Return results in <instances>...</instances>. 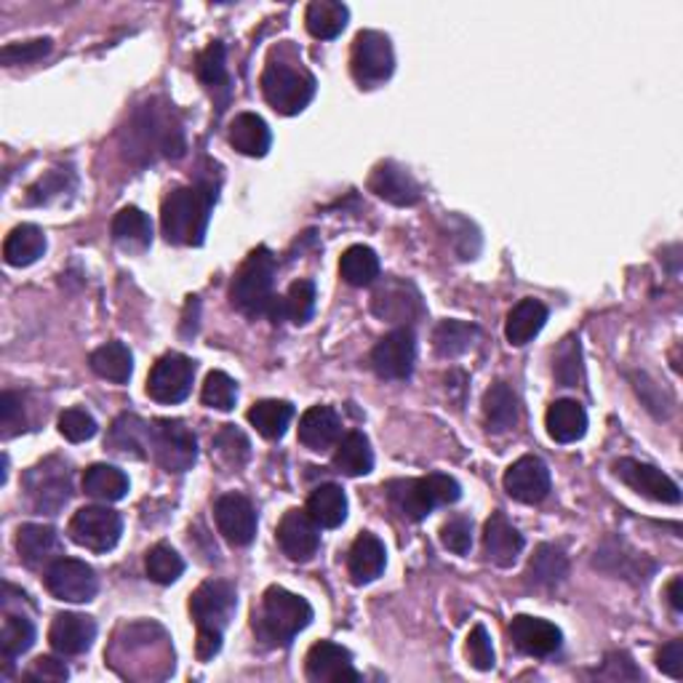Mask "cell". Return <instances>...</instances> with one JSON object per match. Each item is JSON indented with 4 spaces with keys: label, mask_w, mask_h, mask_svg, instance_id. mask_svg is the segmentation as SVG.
<instances>
[{
    "label": "cell",
    "mask_w": 683,
    "mask_h": 683,
    "mask_svg": "<svg viewBox=\"0 0 683 683\" xmlns=\"http://www.w3.org/2000/svg\"><path fill=\"white\" fill-rule=\"evenodd\" d=\"M510 638H513L515 649L528 657H550L564 644V633L556 625L539 617H528V614H519L510 623Z\"/></svg>",
    "instance_id": "20"
},
{
    "label": "cell",
    "mask_w": 683,
    "mask_h": 683,
    "mask_svg": "<svg viewBox=\"0 0 683 683\" xmlns=\"http://www.w3.org/2000/svg\"><path fill=\"white\" fill-rule=\"evenodd\" d=\"M390 504L409 521H422L433 513L435 504L433 491H430L428 478H409V481H392L387 486Z\"/></svg>",
    "instance_id": "26"
},
{
    "label": "cell",
    "mask_w": 683,
    "mask_h": 683,
    "mask_svg": "<svg viewBox=\"0 0 683 683\" xmlns=\"http://www.w3.org/2000/svg\"><path fill=\"white\" fill-rule=\"evenodd\" d=\"M483 553L491 564L500 569H510L523 553V534L504 513H491L483 526Z\"/></svg>",
    "instance_id": "22"
},
{
    "label": "cell",
    "mask_w": 683,
    "mask_h": 683,
    "mask_svg": "<svg viewBox=\"0 0 683 683\" xmlns=\"http://www.w3.org/2000/svg\"><path fill=\"white\" fill-rule=\"evenodd\" d=\"M312 623V606L301 595L288 593L286 588L264 590L260 612L254 614V630L264 644L288 646Z\"/></svg>",
    "instance_id": "4"
},
{
    "label": "cell",
    "mask_w": 683,
    "mask_h": 683,
    "mask_svg": "<svg viewBox=\"0 0 683 683\" xmlns=\"http://www.w3.org/2000/svg\"><path fill=\"white\" fill-rule=\"evenodd\" d=\"M350 70L353 78L366 89L385 83L396 70V54L392 43L385 33L377 30H361L353 41V54H350Z\"/></svg>",
    "instance_id": "6"
},
{
    "label": "cell",
    "mask_w": 683,
    "mask_h": 683,
    "mask_svg": "<svg viewBox=\"0 0 683 683\" xmlns=\"http://www.w3.org/2000/svg\"><path fill=\"white\" fill-rule=\"evenodd\" d=\"M67 675H70V673H67L65 662L54 660V657H38V660H35L27 668L24 679H27V681H52V683H57V681H67Z\"/></svg>",
    "instance_id": "55"
},
{
    "label": "cell",
    "mask_w": 683,
    "mask_h": 683,
    "mask_svg": "<svg viewBox=\"0 0 683 683\" xmlns=\"http://www.w3.org/2000/svg\"><path fill=\"white\" fill-rule=\"evenodd\" d=\"M294 420V406L288 401H257L249 409V422L267 441H278Z\"/></svg>",
    "instance_id": "39"
},
{
    "label": "cell",
    "mask_w": 683,
    "mask_h": 683,
    "mask_svg": "<svg viewBox=\"0 0 683 683\" xmlns=\"http://www.w3.org/2000/svg\"><path fill=\"white\" fill-rule=\"evenodd\" d=\"M478 340V329L465 321H441L433 331V348L441 358L465 355Z\"/></svg>",
    "instance_id": "41"
},
{
    "label": "cell",
    "mask_w": 683,
    "mask_h": 683,
    "mask_svg": "<svg viewBox=\"0 0 683 683\" xmlns=\"http://www.w3.org/2000/svg\"><path fill=\"white\" fill-rule=\"evenodd\" d=\"M340 273L350 286H372L379 278V257L368 246H350L340 260Z\"/></svg>",
    "instance_id": "42"
},
{
    "label": "cell",
    "mask_w": 683,
    "mask_h": 683,
    "mask_svg": "<svg viewBox=\"0 0 683 683\" xmlns=\"http://www.w3.org/2000/svg\"><path fill=\"white\" fill-rule=\"evenodd\" d=\"M502 483L515 502L539 504L550 494V470L539 457H521L508 467Z\"/></svg>",
    "instance_id": "18"
},
{
    "label": "cell",
    "mask_w": 683,
    "mask_h": 683,
    "mask_svg": "<svg viewBox=\"0 0 683 683\" xmlns=\"http://www.w3.org/2000/svg\"><path fill=\"white\" fill-rule=\"evenodd\" d=\"M275 534L283 556L292 561H310L321 545V526L310 519L307 510H286Z\"/></svg>",
    "instance_id": "16"
},
{
    "label": "cell",
    "mask_w": 683,
    "mask_h": 683,
    "mask_svg": "<svg viewBox=\"0 0 683 683\" xmlns=\"http://www.w3.org/2000/svg\"><path fill=\"white\" fill-rule=\"evenodd\" d=\"M614 473L623 483L630 486L638 494L649 497V500L662 502V504H679L681 502V489L673 478H668L660 467L638 463V459H619L614 465Z\"/></svg>",
    "instance_id": "13"
},
{
    "label": "cell",
    "mask_w": 683,
    "mask_h": 683,
    "mask_svg": "<svg viewBox=\"0 0 683 683\" xmlns=\"http://www.w3.org/2000/svg\"><path fill=\"white\" fill-rule=\"evenodd\" d=\"M350 11L340 0H312L305 11L307 33L318 41H331L348 27Z\"/></svg>",
    "instance_id": "33"
},
{
    "label": "cell",
    "mask_w": 683,
    "mask_h": 683,
    "mask_svg": "<svg viewBox=\"0 0 683 683\" xmlns=\"http://www.w3.org/2000/svg\"><path fill=\"white\" fill-rule=\"evenodd\" d=\"M467 657H470L473 668L481 670V673H486V670H491L497 664L494 646H491L489 630H486L483 625H476L470 630V636H467Z\"/></svg>",
    "instance_id": "53"
},
{
    "label": "cell",
    "mask_w": 683,
    "mask_h": 683,
    "mask_svg": "<svg viewBox=\"0 0 683 683\" xmlns=\"http://www.w3.org/2000/svg\"><path fill=\"white\" fill-rule=\"evenodd\" d=\"M553 374L564 387H577V383L582 379V350L580 340L569 337L564 340L561 348H558L556 358H553Z\"/></svg>",
    "instance_id": "48"
},
{
    "label": "cell",
    "mask_w": 683,
    "mask_h": 683,
    "mask_svg": "<svg viewBox=\"0 0 683 683\" xmlns=\"http://www.w3.org/2000/svg\"><path fill=\"white\" fill-rule=\"evenodd\" d=\"M368 190L377 198L392 203V206H417L422 198L420 182L396 161H383L374 166L372 174H368Z\"/></svg>",
    "instance_id": "19"
},
{
    "label": "cell",
    "mask_w": 683,
    "mask_h": 683,
    "mask_svg": "<svg viewBox=\"0 0 683 683\" xmlns=\"http://www.w3.org/2000/svg\"><path fill=\"white\" fill-rule=\"evenodd\" d=\"M107 448L121 457L145 459L150 448V424L141 422L137 414L118 417L107 433Z\"/></svg>",
    "instance_id": "28"
},
{
    "label": "cell",
    "mask_w": 683,
    "mask_h": 683,
    "mask_svg": "<svg viewBox=\"0 0 683 683\" xmlns=\"http://www.w3.org/2000/svg\"><path fill=\"white\" fill-rule=\"evenodd\" d=\"M147 577L158 584H174L184 574V561L171 545H156L145 558Z\"/></svg>",
    "instance_id": "45"
},
{
    "label": "cell",
    "mask_w": 683,
    "mask_h": 683,
    "mask_svg": "<svg viewBox=\"0 0 683 683\" xmlns=\"http://www.w3.org/2000/svg\"><path fill=\"white\" fill-rule=\"evenodd\" d=\"M96 638V623L86 614L65 612L57 614L48 630V644L54 646V651L65 657H78L83 651L91 649Z\"/></svg>",
    "instance_id": "21"
},
{
    "label": "cell",
    "mask_w": 683,
    "mask_h": 683,
    "mask_svg": "<svg viewBox=\"0 0 683 683\" xmlns=\"http://www.w3.org/2000/svg\"><path fill=\"white\" fill-rule=\"evenodd\" d=\"M483 417L491 433H508L519 424V398L504 383L491 385L483 396Z\"/></svg>",
    "instance_id": "34"
},
{
    "label": "cell",
    "mask_w": 683,
    "mask_h": 683,
    "mask_svg": "<svg viewBox=\"0 0 683 683\" xmlns=\"http://www.w3.org/2000/svg\"><path fill=\"white\" fill-rule=\"evenodd\" d=\"M54 48L52 38H35V41H24V43H9V46L0 52V61L5 67H14V65H33L43 57H48Z\"/></svg>",
    "instance_id": "50"
},
{
    "label": "cell",
    "mask_w": 683,
    "mask_h": 683,
    "mask_svg": "<svg viewBox=\"0 0 683 683\" xmlns=\"http://www.w3.org/2000/svg\"><path fill=\"white\" fill-rule=\"evenodd\" d=\"M227 139L236 147L241 156L249 158H264L270 145H273V134H270L267 123H264L257 113H241L230 123Z\"/></svg>",
    "instance_id": "27"
},
{
    "label": "cell",
    "mask_w": 683,
    "mask_h": 683,
    "mask_svg": "<svg viewBox=\"0 0 683 683\" xmlns=\"http://www.w3.org/2000/svg\"><path fill=\"white\" fill-rule=\"evenodd\" d=\"M342 439V420L331 406H312L299 420V441L310 452H326Z\"/></svg>",
    "instance_id": "24"
},
{
    "label": "cell",
    "mask_w": 683,
    "mask_h": 683,
    "mask_svg": "<svg viewBox=\"0 0 683 683\" xmlns=\"http://www.w3.org/2000/svg\"><path fill=\"white\" fill-rule=\"evenodd\" d=\"M96 420L86 409H67L59 417V433L70 443L91 441L96 435Z\"/></svg>",
    "instance_id": "51"
},
{
    "label": "cell",
    "mask_w": 683,
    "mask_h": 683,
    "mask_svg": "<svg viewBox=\"0 0 683 683\" xmlns=\"http://www.w3.org/2000/svg\"><path fill=\"white\" fill-rule=\"evenodd\" d=\"M195 383V363L182 353H166L147 377V396L156 403L174 406L190 396Z\"/></svg>",
    "instance_id": "8"
},
{
    "label": "cell",
    "mask_w": 683,
    "mask_h": 683,
    "mask_svg": "<svg viewBox=\"0 0 683 683\" xmlns=\"http://www.w3.org/2000/svg\"><path fill=\"white\" fill-rule=\"evenodd\" d=\"M262 94L275 113L299 115L316 96V78L283 61H270L262 72Z\"/></svg>",
    "instance_id": "5"
},
{
    "label": "cell",
    "mask_w": 683,
    "mask_h": 683,
    "mask_svg": "<svg viewBox=\"0 0 683 683\" xmlns=\"http://www.w3.org/2000/svg\"><path fill=\"white\" fill-rule=\"evenodd\" d=\"M545 428L556 443H574L588 433V414H584L582 403L566 398V401H556L547 409Z\"/></svg>",
    "instance_id": "31"
},
{
    "label": "cell",
    "mask_w": 683,
    "mask_h": 683,
    "mask_svg": "<svg viewBox=\"0 0 683 683\" xmlns=\"http://www.w3.org/2000/svg\"><path fill=\"white\" fill-rule=\"evenodd\" d=\"M305 510L321 528H337L348 519V497L337 483H323L312 491Z\"/></svg>",
    "instance_id": "35"
},
{
    "label": "cell",
    "mask_w": 683,
    "mask_h": 683,
    "mask_svg": "<svg viewBox=\"0 0 683 683\" xmlns=\"http://www.w3.org/2000/svg\"><path fill=\"white\" fill-rule=\"evenodd\" d=\"M547 307L539 299H521L504 321V337L513 348H523L545 329Z\"/></svg>",
    "instance_id": "29"
},
{
    "label": "cell",
    "mask_w": 683,
    "mask_h": 683,
    "mask_svg": "<svg viewBox=\"0 0 683 683\" xmlns=\"http://www.w3.org/2000/svg\"><path fill=\"white\" fill-rule=\"evenodd\" d=\"M201 401L208 409H217V411H232L236 409L238 401V385L230 374L225 372H212L203 383L201 390Z\"/></svg>",
    "instance_id": "47"
},
{
    "label": "cell",
    "mask_w": 683,
    "mask_h": 683,
    "mask_svg": "<svg viewBox=\"0 0 683 683\" xmlns=\"http://www.w3.org/2000/svg\"><path fill=\"white\" fill-rule=\"evenodd\" d=\"M0 428H3V439H11L24 430V406L16 392L5 390L0 396Z\"/></svg>",
    "instance_id": "54"
},
{
    "label": "cell",
    "mask_w": 683,
    "mask_h": 683,
    "mask_svg": "<svg viewBox=\"0 0 683 683\" xmlns=\"http://www.w3.org/2000/svg\"><path fill=\"white\" fill-rule=\"evenodd\" d=\"M46 254V236L38 225H20L5 236L3 260L11 267H30Z\"/></svg>",
    "instance_id": "30"
},
{
    "label": "cell",
    "mask_w": 683,
    "mask_h": 683,
    "mask_svg": "<svg viewBox=\"0 0 683 683\" xmlns=\"http://www.w3.org/2000/svg\"><path fill=\"white\" fill-rule=\"evenodd\" d=\"M195 72H198L201 83L208 89H219L227 83V65H225V46L219 41L208 43L206 48L195 59Z\"/></svg>",
    "instance_id": "49"
},
{
    "label": "cell",
    "mask_w": 683,
    "mask_h": 683,
    "mask_svg": "<svg viewBox=\"0 0 683 683\" xmlns=\"http://www.w3.org/2000/svg\"><path fill=\"white\" fill-rule=\"evenodd\" d=\"M566 574H569V561L564 553L556 545H539L528 561V582H534L537 588H556L564 582Z\"/></svg>",
    "instance_id": "40"
},
{
    "label": "cell",
    "mask_w": 683,
    "mask_h": 683,
    "mask_svg": "<svg viewBox=\"0 0 683 683\" xmlns=\"http://www.w3.org/2000/svg\"><path fill=\"white\" fill-rule=\"evenodd\" d=\"M214 452L221 459V465L227 467H243L246 459L251 454V443L246 439L243 430H238L236 424H225L217 435H214Z\"/></svg>",
    "instance_id": "46"
},
{
    "label": "cell",
    "mask_w": 683,
    "mask_h": 683,
    "mask_svg": "<svg viewBox=\"0 0 683 683\" xmlns=\"http://www.w3.org/2000/svg\"><path fill=\"white\" fill-rule=\"evenodd\" d=\"M387 564V553L383 539L374 537V534L363 532L355 537L353 547L348 553V571L353 577L355 584H368L377 577H383Z\"/></svg>",
    "instance_id": "25"
},
{
    "label": "cell",
    "mask_w": 683,
    "mask_h": 683,
    "mask_svg": "<svg viewBox=\"0 0 683 683\" xmlns=\"http://www.w3.org/2000/svg\"><path fill=\"white\" fill-rule=\"evenodd\" d=\"M606 679H633L638 681L641 679V673L636 670V664H633V660L627 654H608L606 657V668H603V673Z\"/></svg>",
    "instance_id": "57"
},
{
    "label": "cell",
    "mask_w": 683,
    "mask_h": 683,
    "mask_svg": "<svg viewBox=\"0 0 683 683\" xmlns=\"http://www.w3.org/2000/svg\"><path fill=\"white\" fill-rule=\"evenodd\" d=\"M123 519L115 510L100 508H81L70 521V539L76 545L86 547L91 553H107L121 543Z\"/></svg>",
    "instance_id": "9"
},
{
    "label": "cell",
    "mask_w": 683,
    "mask_h": 683,
    "mask_svg": "<svg viewBox=\"0 0 683 683\" xmlns=\"http://www.w3.org/2000/svg\"><path fill=\"white\" fill-rule=\"evenodd\" d=\"M275 286V257L267 249H257L246 257L241 270L232 278L230 299L246 316L281 318V297L273 294Z\"/></svg>",
    "instance_id": "3"
},
{
    "label": "cell",
    "mask_w": 683,
    "mask_h": 683,
    "mask_svg": "<svg viewBox=\"0 0 683 683\" xmlns=\"http://www.w3.org/2000/svg\"><path fill=\"white\" fill-rule=\"evenodd\" d=\"M27 494L30 500L43 513H57L70 502L72 486H70V470L61 465L59 459H46V463L33 467L27 473Z\"/></svg>",
    "instance_id": "12"
},
{
    "label": "cell",
    "mask_w": 683,
    "mask_h": 683,
    "mask_svg": "<svg viewBox=\"0 0 683 683\" xmlns=\"http://www.w3.org/2000/svg\"><path fill=\"white\" fill-rule=\"evenodd\" d=\"M372 312L387 323H411L422 316V297L411 283L390 278L374 292Z\"/></svg>",
    "instance_id": "14"
},
{
    "label": "cell",
    "mask_w": 683,
    "mask_h": 683,
    "mask_svg": "<svg viewBox=\"0 0 683 683\" xmlns=\"http://www.w3.org/2000/svg\"><path fill=\"white\" fill-rule=\"evenodd\" d=\"M664 595H668V603L673 612H683V593H681V577H673V580L668 582V588H664Z\"/></svg>",
    "instance_id": "58"
},
{
    "label": "cell",
    "mask_w": 683,
    "mask_h": 683,
    "mask_svg": "<svg viewBox=\"0 0 683 683\" xmlns=\"http://www.w3.org/2000/svg\"><path fill=\"white\" fill-rule=\"evenodd\" d=\"M236 606V588L225 580L203 582L193 593V599H190V614H193L195 627H198L195 654H198L201 662L214 660L219 654L225 627L230 625Z\"/></svg>",
    "instance_id": "2"
},
{
    "label": "cell",
    "mask_w": 683,
    "mask_h": 683,
    "mask_svg": "<svg viewBox=\"0 0 683 683\" xmlns=\"http://www.w3.org/2000/svg\"><path fill=\"white\" fill-rule=\"evenodd\" d=\"M657 668H660L664 675H670V679H675V681L683 679V641L681 638H675V641L662 646L660 654H657Z\"/></svg>",
    "instance_id": "56"
},
{
    "label": "cell",
    "mask_w": 683,
    "mask_h": 683,
    "mask_svg": "<svg viewBox=\"0 0 683 683\" xmlns=\"http://www.w3.org/2000/svg\"><path fill=\"white\" fill-rule=\"evenodd\" d=\"M214 203H217V187L206 182L171 190L161 206L166 241L177 246H201L206 241Z\"/></svg>",
    "instance_id": "1"
},
{
    "label": "cell",
    "mask_w": 683,
    "mask_h": 683,
    "mask_svg": "<svg viewBox=\"0 0 683 683\" xmlns=\"http://www.w3.org/2000/svg\"><path fill=\"white\" fill-rule=\"evenodd\" d=\"M305 675L312 683H348L361 681V673L353 668V654L340 644L321 641L312 646L305 657Z\"/></svg>",
    "instance_id": "15"
},
{
    "label": "cell",
    "mask_w": 683,
    "mask_h": 683,
    "mask_svg": "<svg viewBox=\"0 0 683 683\" xmlns=\"http://www.w3.org/2000/svg\"><path fill=\"white\" fill-rule=\"evenodd\" d=\"M91 368H94L96 377L107 379V383L115 385H126L132 379L134 372V358H132V350L126 348L123 342H107L102 348H96L91 353Z\"/></svg>",
    "instance_id": "36"
},
{
    "label": "cell",
    "mask_w": 683,
    "mask_h": 683,
    "mask_svg": "<svg viewBox=\"0 0 683 683\" xmlns=\"http://www.w3.org/2000/svg\"><path fill=\"white\" fill-rule=\"evenodd\" d=\"M441 545L446 550L457 553V556H467L473 547V521L465 519V515H457V519L443 523Z\"/></svg>",
    "instance_id": "52"
},
{
    "label": "cell",
    "mask_w": 683,
    "mask_h": 683,
    "mask_svg": "<svg viewBox=\"0 0 683 683\" xmlns=\"http://www.w3.org/2000/svg\"><path fill=\"white\" fill-rule=\"evenodd\" d=\"M214 519L221 537L230 545L246 547L257 537V510L243 494H221L214 504Z\"/></svg>",
    "instance_id": "17"
},
{
    "label": "cell",
    "mask_w": 683,
    "mask_h": 683,
    "mask_svg": "<svg viewBox=\"0 0 683 683\" xmlns=\"http://www.w3.org/2000/svg\"><path fill=\"white\" fill-rule=\"evenodd\" d=\"M33 644L35 625L27 617H20V614H5L3 630H0V649H3L5 668H11V662L22 657L24 651L33 649Z\"/></svg>",
    "instance_id": "43"
},
{
    "label": "cell",
    "mask_w": 683,
    "mask_h": 683,
    "mask_svg": "<svg viewBox=\"0 0 683 683\" xmlns=\"http://www.w3.org/2000/svg\"><path fill=\"white\" fill-rule=\"evenodd\" d=\"M334 467L350 478L368 476V473L374 470V452L366 435L358 433V430L344 435V439L340 441V446H337Z\"/></svg>",
    "instance_id": "37"
},
{
    "label": "cell",
    "mask_w": 683,
    "mask_h": 683,
    "mask_svg": "<svg viewBox=\"0 0 683 683\" xmlns=\"http://www.w3.org/2000/svg\"><path fill=\"white\" fill-rule=\"evenodd\" d=\"M59 534L43 523H24L16 534V550L27 569H43L52 566L59 556Z\"/></svg>",
    "instance_id": "23"
},
{
    "label": "cell",
    "mask_w": 683,
    "mask_h": 683,
    "mask_svg": "<svg viewBox=\"0 0 683 683\" xmlns=\"http://www.w3.org/2000/svg\"><path fill=\"white\" fill-rule=\"evenodd\" d=\"M316 283L297 281L288 286L286 297H281V318L292 321L294 326H305L316 312Z\"/></svg>",
    "instance_id": "44"
},
{
    "label": "cell",
    "mask_w": 683,
    "mask_h": 683,
    "mask_svg": "<svg viewBox=\"0 0 683 683\" xmlns=\"http://www.w3.org/2000/svg\"><path fill=\"white\" fill-rule=\"evenodd\" d=\"M113 241L126 251H147L152 243L150 217L137 206H126L113 219Z\"/></svg>",
    "instance_id": "32"
},
{
    "label": "cell",
    "mask_w": 683,
    "mask_h": 683,
    "mask_svg": "<svg viewBox=\"0 0 683 683\" xmlns=\"http://www.w3.org/2000/svg\"><path fill=\"white\" fill-rule=\"evenodd\" d=\"M83 491L104 504L118 502L126 497L128 478L126 473L113 465H91L89 470L83 473Z\"/></svg>",
    "instance_id": "38"
},
{
    "label": "cell",
    "mask_w": 683,
    "mask_h": 683,
    "mask_svg": "<svg viewBox=\"0 0 683 683\" xmlns=\"http://www.w3.org/2000/svg\"><path fill=\"white\" fill-rule=\"evenodd\" d=\"M150 452L169 473H187L198 459V441L180 420H156L150 424Z\"/></svg>",
    "instance_id": "7"
},
{
    "label": "cell",
    "mask_w": 683,
    "mask_h": 683,
    "mask_svg": "<svg viewBox=\"0 0 683 683\" xmlns=\"http://www.w3.org/2000/svg\"><path fill=\"white\" fill-rule=\"evenodd\" d=\"M417 361V340L409 326L392 329L372 350V368L383 379H409Z\"/></svg>",
    "instance_id": "11"
},
{
    "label": "cell",
    "mask_w": 683,
    "mask_h": 683,
    "mask_svg": "<svg viewBox=\"0 0 683 683\" xmlns=\"http://www.w3.org/2000/svg\"><path fill=\"white\" fill-rule=\"evenodd\" d=\"M46 588L59 601L89 603L94 601L96 590H100V580H96V571L86 561L61 556L46 569Z\"/></svg>",
    "instance_id": "10"
}]
</instances>
